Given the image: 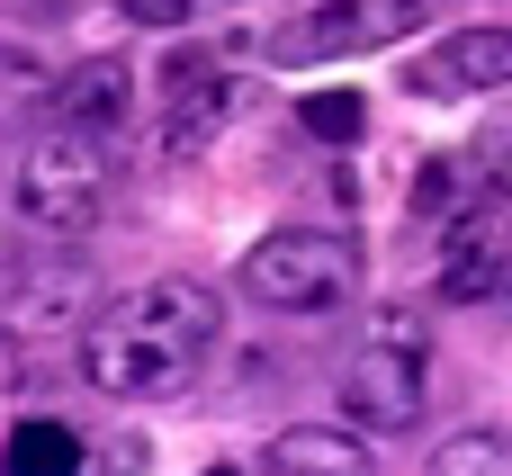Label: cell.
Listing matches in <instances>:
<instances>
[{
	"label": "cell",
	"mask_w": 512,
	"mask_h": 476,
	"mask_svg": "<svg viewBox=\"0 0 512 476\" xmlns=\"http://www.w3.org/2000/svg\"><path fill=\"white\" fill-rule=\"evenodd\" d=\"M504 315H512V279H504Z\"/></svg>",
	"instance_id": "ac0fdd59"
},
{
	"label": "cell",
	"mask_w": 512,
	"mask_h": 476,
	"mask_svg": "<svg viewBox=\"0 0 512 476\" xmlns=\"http://www.w3.org/2000/svg\"><path fill=\"white\" fill-rule=\"evenodd\" d=\"M171 90H180V108H171V135H162V153H171V162L207 153V144H216V126L252 108V90H243V81H216V72H207V63H189V54L171 63Z\"/></svg>",
	"instance_id": "ba28073f"
},
{
	"label": "cell",
	"mask_w": 512,
	"mask_h": 476,
	"mask_svg": "<svg viewBox=\"0 0 512 476\" xmlns=\"http://www.w3.org/2000/svg\"><path fill=\"white\" fill-rule=\"evenodd\" d=\"M432 252H441V297H450V306L504 297V279H512V225H504L495 198H477L468 216H450Z\"/></svg>",
	"instance_id": "8992f818"
},
{
	"label": "cell",
	"mask_w": 512,
	"mask_h": 476,
	"mask_svg": "<svg viewBox=\"0 0 512 476\" xmlns=\"http://www.w3.org/2000/svg\"><path fill=\"white\" fill-rule=\"evenodd\" d=\"M432 476H512V432L504 423H477V432H450L432 459H423Z\"/></svg>",
	"instance_id": "7c38bea8"
},
{
	"label": "cell",
	"mask_w": 512,
	"mask_h": 476,
	"mask_svg": "<svg viewBox=\"0 0 512 476\" xmlns=\"http://www.w3.org/2000/svg\"><path fill=\"white\" fill-rule=\"evenodd\" d=\"M468 162L486 171V189H495V198H512V108H504V117H486V126H477V144H468Z\"/></svg>",
	"instance_id": "9a60e30c"
},
{
	"label": "cell",
	"mask_w": 512,
	"mask_h": 476,
	"mask_svg": "<svg viewBox=\"0 0 512 476\" xmlns=\"http://www.w3.org/2000/svg\"><path fill=\"white\" fill-rule=\"evenodd\" d=\"M261 468L270 476H369V441L360 432H324V423H297V432H270V450H261Z\"/></svg>",
	"instance_id": "30bf717a"
},
{
	"label": "cell",
	"mask_w": 512,
	"mask_h": 476,
	"mask_svg": "<svg viewBox=\"0 0 512 476\" xmlns=\"http://www.w3.org/2000/svg\"><path fill=\"white\" fill-rule=\"evenodd\" d=\"M9 468L63 476V468H90V459H81V432H72V423H18V432H9Z\"/></svg>",
	"instance_id": "4fadbf2b"
},
{
	"label": "cell",
	"mask_w": 512,
	"mask_h": 476,
	"mask_svg": "<svg viewBox=\"0 0 512 476\" xmlns=\"http://www.w3.org/2000/svg\"><path fill=\"white\" fill-rule=\"evenodd\" d=\"M414 18H423V0H324V9H306V18H288L270 36V63L279 72H315V63H342V54H378Z\"/></svg>",
	"instance_id": "5b68a950"
},
{
	"label": "cell",
	"mask_w": 512,
	"mask_h": 476,
	"mask_svg": "<svg viewBox=\"0 0 512 476\" xmlns=\"http://www.w3.org/2000/svg\"><path fill=\"white\" fill-rule=\"evenodd\" d=\"M297 117H306V135H315V144H360V135H369V108H360V90H315Z\"/></svg>",
	"instance_id": "5bb4252c"
},
{
	"label": "cell",
	"mask_w": 512,
	"mask_h": 476,
	"mask_svg": "<svg viewBox=\"0 0 512 476\" xmlns=\"http://www.w3.org/2000/svg\"><path fill=\"white\" fill-rule=\"evenodd\" d=\"M342 414L360 432H414V414H423V315L387 306L369 324V342L342 360Z\"/></svg>",
	"instance_id": "277c9868"
},
{
	"label": "cell",
	"mask_w": 512,
	"mask_h": 476,
	"mask_svg": "<svg viewBox=\"0 0 512 476\" xmlns=\"http://www.w3.org/2000/svg\"><path fill=\"white\" fill-rule=\"evenodd\" d=\"M225 315L207 279H144L126 297H108L81 333V378L117 405H162L198 378V360L216 351Z\"/></svg>",
	"instance_id": "6da1fadb"
},
{
	"label": "cell",
	"mask_w": 512,
	"mask_h": 476,
	"mask_svg": "<svg viewBox=\"0 0 512 476\" xmlns=\"http://www.w3.org/2000/svg\"><path fill=\"white\" fill-rule=\"evenodd\" d=\"M117 9H126L135 27H180V18H189V0H117Z\"/></svg>",
	"instance_id": "2e32d148"
},
{
	"label": "cell",
	"mask_w": 512,
	"mask_h": 476,
	"mask_svg": "<svg viewBox=\"0 0 512 476\" xmlns=\"http://www.w3.org/2000/svg\"><path fill=\"white\" fill-rule=\"evenodd\" d=\"M126 108H135V72H126V54H81V63L54 81V117H72V126H90V135H117Z\"/></svg>",
	"instance_id": "9c48e42d"
},
{
	"label": "cell",
	"mask_w": 512,
	"mask_h": 476,
	"mask_svg": "<svg viewBox=\"0 0 512 476\" xmlns=\"http://www.w3.org/2000/svg\"><path fill=\"white\" fill-rule=\"evenodd\" d=\"M81 297V261H36V252H18L9 261V324H45L54 306H72Z\"/></svg>",
	"instance_id": "8fae6325"
},
{
	"label": "cell",
	"mask_w": 512,
	"mask_h": 476,
	"mask_svg": "<svg viewBox=\"0 0 512 476\" xmlns=\"http://www.w3.org/2000/svg\"><path fill=\"white\" fill-rule=\"evenodd\" d=\"M108 207V135L54 117V135H36L18 153V216L54 243H81Z\"/></svg>",
	"instance_id": "7a4b0ae2"
},
{
	"label": "cell",
	"mask_w": 512,
	"mask_h": 476,
	"mask_svg": "<svg viewBox=\"0 0 512 476\" xmlns=\"http://www.w3.org/2000/svg\"><path fill=\"white\" fill-rule=\"evenodd\" d=\"M144 459H153V450H144L135 432H117V441H108V468H144Z\"/></svg>",
	"instance_id": "e0dca14e"
},
{
	"label": "cell",
	"mask_w": 512,
	"mask_h": 476,
	"mask_svg": "<svg viewBox=\"0 0 512 476\" xmlns=\"http://www.w3.org/2000/svg\"><path fill=\"white\" fill-rule=\"evenodd\" d=\"M234 288L270 315H324L360 288V243L351 234H315V225H288V234H261L234 270Z\"/></svg>",
	"instance_id": "3957f363"
},
{
	"label": "cell",
	"mask_w": 512,
	"mask_h": 476,
	"mask_svg": "<svg viewBox=\"0 0 512 476\" xmlns=\"http://www.w3.org/2000/svg\"><path fill=\"white\" fill-rule=\"evenodd\" d=\"M504 81H512V27H450L432 54L405 63L414 99H486Z\"/></svg>",
	"instance_id": "52a82bcc"
},
{
	"label": "cell",
	"mask_w": 512,
	"mask_h": 476,
	"mask_svg": "<svg viewBox=\"0 0 512 476\" xmlns=\"http://www.w3.org/2000/svg\"><path fill=\"white\" fill-rule=\"evenodd\" d=\"M216 9H243V0H216Z\"/></svg>",
	"instance_id": "d6986e66"
}]
</instances>
